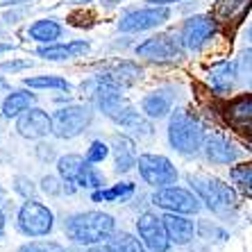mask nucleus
I'll use <instances>...</instances> for the list:
<instances>
[{"mask_svg": "<svg viewBox=\"0 0 252 252\" xmlns=\"http://www.w3.org/2000/svg\"><path fill=\"white\" fill-rule=\"evenodd\" d=\"M205 129L193 114L187 109L173 112L168 121V143L173 150L182 155H195L205 146Z\"/></svg>", "mask_w": 252, "mask_h": 252, "instance_id": "obj_3", "label": "nucleus"}, {"mask_svg": "<svg viewBox=\"0 0 252 252\" xmlns=\"http://www.w3.org/2000/svg\"><path fill=\"white\" fill-rule=\"evenodd\" d=\"M239 80L246 84L248 89H252V48L246 50L239 59Z\"/></svg>", "mask_w": 252, "mask_h": 252, "instance_id": "obj_31", "label": "nucleus"}, {"mask_svg": "<svg viewBox=\"0 0 252 252\" xmlns=\"http://www.w3.org/2000/svg\"><path fill=\"white\" fill-rule=\"evenodd\" d=\"M136 232H139L143 246L150 252H168L170 239H168V232H166L164 218H159V216H155V214H150V211H146V214H141L139 220H136Z\"/></svg>", "mask_w": 252, "mask_h": 252, "instance_id": "obj_11", "label": "nucleus"}, {"mask_svg": "<svg viewBox=\"0 0 252 252\" xmlns=\"http://www.w3.org/2000/svg\"><path fill=\"white\" fill-rule=\"evenodd\" d=\"M239 82V62H218L209 68V84L218 95L229 94Z\"/></svg>", "mask_w": 252, "mask_h": 252, "instance_id": "obj_16", "label": "nucleus"}, {"mask_svg": "<svg viewBox=\"0 0 252 252\" xmlns=\"http://www.w3.org/2000/svg\"><path fill=\"white\" fill-rule=\"evenodd\" d=\"M246 39H248V41H250V43H252V23H250V25H248V32H246Z\"/></svg>", "mask_w": 252, "mask_h": 252, "instance_id": "obj_43", "label": "nucleus"}, {"mask_svg": "<svg viewBox=\"0 0 252 252\" xmlns=\"http://www.w3.org/2000/svg\"><path fill=\"white\" fill-rule=\"evenodd\" d=\"M25 87L30 89H59V91H68L70 84L62 77L55 75H39V77H28L25 80Z\"/></svg>", "mask_w": 252, "mask_h": 252, "instance_id": "obj_29", "label": "nucleus"}, {"mask_svg": "<svg viewBox=\"0 0 252 252\" xmlns=\"http://www.w3.org/2000/svg\"><path fill=\"white\" fill-rule=\"evenodd\" d=\"M252 7V0H216V18L223 23H239Z\"/></svg>", "mask_w": 252, "mask_h": 252, "instance_id": "obj_23", "label": "nucleus"}, {"mask_svg": "<svg viewBox=\"0 0 252 252\" xmlns=\"http://www.w3.org/2000/svg\"><path fill=\"white\" fill-rule=\"evenodd\" d=\"M132 193H134V184L121 182L109 189H95L91 198H94V202H121V200H127Z\"/></svg>", "mask_w": 252, "mask_h": 252, "instance_id": "obj_26", "label": "nucleus"}, {"mask_svg": "<svg viewBox=\"0 0 252 252\" xmlns=\"http://www.w3.org/2000/svg\"><path fill=\"white\" fill-rule=\"evenodd\" d=\"M53 225H55L53 211L48 209L46 205H41V202H36V200H28L18 209V229L25 236H32V239L48 236Z\"/></svg>", "mask_w": 252, "mask_h": 252, "instance_id": "obj_6", "label": "nucleus"}, {"mask_svg": "<svg viewBox=\"0 0 252 252\" xmlns=\"http://www.w3.org/2000/svg\"><path fill=\"white\" fill-rule=\"evenodd\" d=\"M36 102V95L30 94V91H12V94L5 98L2 102V116L5 118H16L30 109V107Z\"/></svg>", "mask_w": 252, "mask_h": 252, "instance_id": "obj_24", "label": "nucleus"}, {"mask_svg": "<svg viewBox=\"0 0 252 252\" xmlns=\"http://www.w3.org/2000/svg\"><path fill=\"white\" fill-rule=\"evenodd\" d=\"M107 243H109V248H112L114 252H146V248H143V241L134 239V236L127 234V232H118V234H112L109 239H107Z\"/></svg>", "mask_w": 252, "mask_h": 252, "instance_id": "obj_28", "label": "nucleus"}, {"mask_svg": "<svg viewBox=\"0 0 252 252\" xmlns=\"http://www.w3.org/2000/svg\"><path fill=\"white\" fill-rule=\"evenodd\" d=\"M9 89V82H7L5 77H0V91H7Z\"/></svg>", "mask_w": 252, "mask_h": 252, "instance_id": "obj_41", "label": "nucleus"}, {"mask_svg": "<svg viewBox=\"0 0 252 252\" xmlns=\"http://www.w3.org/2000/svg\"><path fill=\"white\" fill-rule=\"evenodd\" d=\"M168 18H170V9L166 5L134 9V12H127L118 21V30L121 32H143V30H153L164 25Z\"/></svg>", "mask_w": 252, "mask_h": 252, "instance_id": "obj_10", "label": "nucleus"}, {"mask_svg": "<svg viewBox=\"0 0 252 252\" xmlns=\"http://www.w3.org/2000/svg\"><path fill=\"white\" fill-rule=\"evenodd\" d=\"M114 146V161H116V173H127L136 166V150H134V141L125 134H116L112 139Z\"/></svg>", "mask_w": 252, "mask_h": 252, "instance_id": "obj_19", "label": "nucleus"}, {"mask_svg": "<svg viewBox=\"0 0 252 252\" xmlns=\"http://www.w3.org/2000/svg\"><path fill=\"white\" fill-rule=\"evenodd\" d=\"M0 193H2V191H0Z\"/></svg>", "mask_w": 252, "mask_h": 252, "instance_id": "obj_44", "label": "nucleus"}, {"mask_svg": "<svg viewBox=\"0 0 252 252\" xmlns=\"http://www.w3.org/2000/svg\"><path fill=\"white\" fill-rule=\"evenodd\" d=\"M94 121V112L89 105H68L57 109L53 116V134L57 139H75Z\"/></svg>", "mask_w": 252, "mask_h": 252, "instance_id": "obj_5", "label": "nucleus"}, {"mask_svg": "<svg viewBox=\"0 0 252 252\" xmlns=\"http://www.w3.org/2000/svg\"><path fill=\"white\" fill-rule=\"evenodd\" d=\"M100 77H105L107 82L116 84V87H129V84H134L136 80H141V68L132 62H116L112 64L109 68H105L100 73Z\"/></svg>", "mask_w": 252, "mask_h": 252, "instance_id": "obj_21", "label": "nucleus"}, {"mask_svg": "<svg viewBox=\"0 0 252 252\" xmlns=\"http://www.w3.org/2000/svg\"><path fill=\"white\" fill-rule=\"evenodd\" d=\"M184 50L187 48L182 43V36L175 34H157L136 46V55L150 59V62H177V59H182Z\"/></svg>", "mask_w": 252, "mask_h": 252, "instance_id": "obj_8", "label": "nucleus"}, {"mask_svg": "<svg viewBox=\"0 0 252 252\" xmlns=\"http://www.w3.org/2000/svg\"><path fill=\"white\" fill-rule=\"evenodd\" d=\"M170 107H173V94L159 89V91H150L146 98L141 100V109L148 118H164L170 114Z\"/></svg>", "mask_w": 252, "mask_h": 252, "instance_id": "obj_22", "label": "nucleus"}, {"mask_svg": "<svg viewBox=\"0 0 252 252\" xmlns=\"http://www.w3.org/2000/svg\"><path fill=\"white\" fill-rule=\"evenodd\" d=\"M153 5H170V2H180V0H148Z\"/></svg>", "mask_w": 252, "mask_h": 252, "instance_id": "obj_39", "label": "nucleus"}, {"mask_svg": "<svg viewBox=\"0 0 252 252\" xmlns=\"http://www.w3.org/2000/svg\"><path fill=\"white\" fill-rule=\"evenodd\" d=\"M202 150H205V157L209 159L211 164H220V166L234 164L236 159L241 157L239 148H236L232 141L225 139V136H220V134H209L207 136Z\"/></svg>", "mask_w": 252, "mask_h": 252, "instance_id": "obj_15", "label": "nucleus"}, {"mask_svg": "<svg viewBox=\"0 0 252 252\" xmlns=\"http://www.w3.org/2000/svg\"><path fill=\"white\" fill-rule=\"evenodd\" d=\"M16 129H18V134L25 136V139H41V136L53 132V118L48 116L43 109L30 107V109H25L18 116Z\"/></svg>", "mask_w": 252, "mask_h": 252, "instance_id": "obj_14", "label": "nucleus"}, {"mask_svg": "<svg viewBox=\"0 0 252 252\" xmlns=\"http://www.w3.org/2000/svg\"><path fill=\"white\" fill-rule=\"evenodd\" d=\"M218 32V18L216 16H191L187 23L182 25V43L187 50H200L209 41L211 36Z\"/></svg>", "mask_w": 252, "mask_h": 252, "instance_id": "obj_12", "label": "nucleus"}, {"mask_svg": "<svg viewBox=\"0 0 252 252\" xmlns=\"http://www.w3.org/2000/svg\"><path fill=\"white\" fill-rule=\"evenodd\" d=\"M136 166H139L141 177L155 189L173 187L177 182V168L173 166V161L168 157H161V155H141Z\"/></svg>", "mask_w": 252, "mask_h": 252, "instance_id": "obj_7", "label": "nucleus"}, {"mask_svg": "<svg viewBox=\"0 0 252 252\" xmlns=\"http://www.w3.org/2000/svg\"><path fill=\"white\" fill-rule=\"evenodd\" d=\"M9 50H14L12 43H0V55H2V53H9Z\"/></svg>", "mask_w": 252, "mask_h": 252, "instance_id": "obj_40", "label": "nucleus"}, {"mask_svg": "<svg viewBox=\"0 0 252 252\" xmlns=\"http://www.w3.org/2000/svg\"><path fill=\"white\" fill-rule=\"evenodd\" d=\"M200 202L198 193L187 191L180 187H164L157 189V193L153 195V205H157L159 209L173 211V214H198L200 211Z\"/></svg>", "mask_w": 252, "mask_h": 252, "instance_id": "obj_9", "label": "nucleus"}, {"mask_svg": "<svg viewBox=\"0 0 252 252\" xmlns=\"http://www.w3.org/2000/svg\"><path fill=\"white\" fill-rule=\"evenodd\" d=\"M82 91H87V95L95 102V107H98L107 118H112L116 125L134 129L139 134H150V132H153L150 123L143 121V116L123 98L121 87L107 82L105 77H100V75L91 77L89 82L82 84Z\"/></svg>", "mask_w": 252, "mask_h": 252, "instance_id": "obj_1", "label": "nucleus"}, {"mask_svg": "<svg viewBox=\"0 0 252 252\" xmlns=\"http://www.w3.org/2000/svg\"><path fill=\"white\" fill-rule=\"evenodd\" d=\"M189 184L198 193V198L205 202L207 209L216 211V214H225V211L234 209L236 202H239L234 189L214 175H205V173H195L193 175L191 173L189 175Z\"/></svg>", "mask_w": 252, "mask_h": 252, "instance_id": "obj_4", "label": "nucleus"}, {"mask_svg": "<svg viewBox=\"0 0 252 252\" xmlns=\"http://www.w3.org/2000/svg\"><path fill=\"white\" fill-rule=\"evenodd\" d=\"M161 218H164L170 243H175V246H187V243H191V239H193V234H195L193 220H189L184 214H173V211H166Z\"/></svg>", "mask_w": 252, "mask_h": 252, "instance_id": "obj_17", "label": "nucleus"}, {"mask_svg": "<svg viewBox=\"0 0 252 252\" xmlns=\"http://www.w3.org/2000/svg\"><path fill=\"white\" fill-rule=\"evenodd\" d=\"M30 66H32L30 59H23V62H2L0 70H21V68H30Z\"/></svg>", "mask_w": 252, "mask_h": 252, "instance_id": "obj_35", "label": "nucleus"}, {"mask_svg": "<svg viewBox=\"0 0 252 252\" xmlns=\"http://www.w3.org/2000/svg\"><path fill=\"white\" fill-rule=\"evenodd\" d=\"M105 184V177L100 175L98 170H95V166L89 161L87 166H84L82 175H80V182H77V187L80 189H100Z\"/></svg>", "mask_w": 252, "mask_h": 252, "instance_id": "obj_30", "label": "nucleus"}, {"mask_svg": "<svg viewBox=\"0 0 252 252\" xmlns=\"http://www.w3.org/2000/svg\"><path fill=\"white\" fill-rule=\"evenodd\" d=\"M62 34H64V28H62L57 21H53V18L36 21V23L28 30L30 39H34V41H39V43H55Z\"/></svg>", "mask_w": 252, "mask_h": 252, "instance_id": "obj_25", "label": "nucleus"}, {"mask_svg": "<svg viewBox=\"0 0 252 252\" xmlns=\"http://www.w3.org/2000/svg\"><path fill=\"white\" fill-rule=\"evenodd\" d=\"M89 53V41H70V43H55V46H39L36 55L50 62H59V59H70L80 57V55Z\"/></svg>", "mask_w": 252, "mask_h": 252, "instance_id": "obj_20", "label": "nucleus"}, {"mask_svg": "<svg viewBox=\"0 0 252 252\" xmlns=\"http://www.w3.org/2000/svg\"><path fill=\"white\" fill-rule=\"evenodd\" d=\"M89 252H114V250L109 248V243H105V246H94Z\"/></svg>", "mask_w": 252, "mask_h": 252, "instance_id": "obj_37", "label": "nucleus"}, {"mask_svg": "<svg viewBox=\"0 0 252 252\" xmlns=\"http://www.w3.org/2000/svg\"><path fill=\"white\" fill-rule=\"evenodd\" d=\"M116 220L105 211H80L64 220V232L77 246H95L114 234Z\"/></svg>", "mask_w": 252, "mask_h": 252, "instance_id": "obj_2", "label": "nucleus"}, {"mask_svg": "<svg viewBox=\"0 0 252 252\" xmlns=\"http://www.w3.org/2000/svg\"><path fill=\"white\" fill-rule=\"evenodd\" d=\"M223 118L236 132L252 136V94H243L229 100L223 107Z\"/></svg>", "mask_w": 252, "mask_h": 252, "instance_id": "obj_13", "label": "nucleus"}, {"mask_svg": "<svg viewBox=\"0 0 252 252\" xmlns=\"http://www.w3.org/2000/svg\"><path fill=\"white\" fill-rule=\"evenodd\" d=\"M41 189H43V191H46L48 195H59V193H62V191H66V189H64V184L59 187V180H57V177H50V175H48V177H43V180H41Z\"/></svg>", "mask_w": 252, "mask_h": 252, "instance_id": "obj_34", "label": "nucleus"}, {"mask_svg": "<svg viewBox=\"0 0 252 252\" xmlns=\"http://www.w3.org/2000/svg\"><path fill=\"white\" fill-rule=\"evenodd\" d=\"M21 2H30V0H0V7H12V5H21Z\"/></svg>", "mask_w": 252, "mask_h": 252, "instance_id": "obj_36", "label": "nucleus"}, {"mask_svg": "<svg viewBox=\"0 0 252 252\" xmlns=\"http://www.w3.org/2000/svg\"><path fill=\"white\" fill-rule=\"evenodd\" d=\"M18 252H66L57 243H48V241H34V243H25L18 248Z\"/></svg>", "mask_w": 252, "mask_h": 252, "instance_id": "obj_33", "label": "nucleus"}, {"mask_svg": "<svg viewBox=\"0 0 252 252\" xmlns=\"http://www.w3.org/2000/svg\"><path fill=\"white\" fill-rule=\"evenodd\" d=\"M73 5H89V2H94V0H68Z\"/></svg>", "mask_w": 252, "mask_h": 252, "instance_id": "obj_42", "label": "nucleus"}, {"mask_svg": "<svg viewBox=\"0 0 252 252\" xmlns=\"http://www.w3.org/2000/svg\"><path fill=\"white\" fill-rule=\"evenodd\" d=\"M229 180L234 182V187L239 189L241 193L252 198V161L232 166L229 168Z\"/></svg>", "mask_w": 252, "mask_h": 252, "instance_id": "obj_27", "label": "nucleus"}, {"mask_svg": "<svg viewBox=\"0 0 252 252\" xmlns=\"http://www.w3.org/2000/svg\"><path fill=\"white\" fill-rule=\"evenodd\" d=\"M89 161L80 155H64V157L57 159V170H59V177H62V182H64V189L66 193H75L77 189V182H80V175H82L84 166Z\"/></svg>", "mask_w": 252, "mask_h": 252, "instance_id": "obj_18", "label": "nucleus"}, {"mask_svg": "<svg viewBox=\"0 0 252 252\" xmlns=\"http://www.w3.org/2000/svg\"><path fill=\"white\" fill-rule=\"evenodd\" d=\"M2 234H5V214L0 209V239H2Z\"/></svg>", "mask_w": 252, "mask_h": 252, "instance_id": "obj_38", "label": "nucleus"}, {"mask_svg": "<svg viewBox=\"0 0 252 252\" xmlns=\"http://www.w3.org/2000/svg\"><path fill=\"white\" fill-rule=\"evenodd\" d=\"M107 155H109V146H107L105 141H94L87 150V161H91V164H100V161H105Z\"/></svg>", "mask_w": 252, "mask_h": 252, "instance_id": "obj_32", "label": "nucleus"}]
</instances>
